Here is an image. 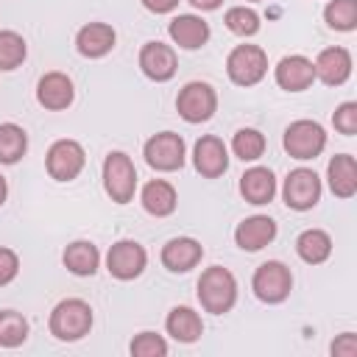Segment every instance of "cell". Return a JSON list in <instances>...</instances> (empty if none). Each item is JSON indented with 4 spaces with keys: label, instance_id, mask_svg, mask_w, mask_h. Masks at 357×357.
<instances>
[{
    "label": "cell",
    "instance_id": "11",
    "mask_svg": "<svg viewBox=\"0 0 357 357\" xmlns=\"http://www.w3.org/2000/svg\"><path fill=\"white\" fill-rule=\"evenodd\" d=\"M145 265H148V251L137 240H117L106 251V271L117 282H131L142 276Z\"/></svg>",
    "mask_w": 357,
    "mask_h": 357
},
{
    "label": "cell",
    "instance_id": "3",
    "mask_svg": "<svg viewBox=\"0 0 357 357\" xmlns=\"http://www.w3.org/2000/svg\"><path fill=\"white\" fill-rule=\"evenodd\" d=\"M103 190L114 204H131L137 192V167L126 151H109L103 159Z\"/></svg>",
    "mask_w": 357,
    "mask_h": 357
},
{
    "label": "cell",
    "instance_id": "34",
    "mask_svg": "<svg viewBox=\"0 0 357 357\" xmlns=\"http://www.w3.org/2000/svg\"><path fill=\"white\" fill-rule=\"evenodd\" d=\"M332 126H335L337 134L354 137V134H357V103H354V100H343V103L332 112Z\"/></svg>",
    "mask_w": 357,
    "mask_h": 357
},
{
    "label": "cell",
    "instance_id": "30",
    "mask_svg": "<svg viewBox=\"0 0 357 357\" xmlns=\"http://www.w3.org/2000/svg\"><path fill=\"white\" fill-rule=\"evenodd\" d=\"M265 134L257 128H237L231 137V153L240 162H257L265 153Z\"/></svg>",
    "mask_w": 357,
    "mask_h": 357
},
{
    "label": "cell",
    "instance_id": "29",
    "mask_svg": "<svg viewBox=\"0 0 357 357\" xmlns=\"http://www.w3.org/2000/svg\"><path fill=\"white\" fill-rule=\"evenodd\" d=\"M25 59H28V45H25L22 33L3 28L0 31V73H11V70L22 67Z\"/></svg>",
    "mask_w": 357,
    "mask_h": 357
},
{
    "label": "cell",
    "instance_id": "22",
    "mask_svg": "<svg viewBox=\"0 0 357 357\" xmlns=\"http://www.w3.org/2000/svg\"><path fill=\"white\" fill-rule=\"evenodd\" d=\"M139 204L148 215L153 218H167L176 212L178 206V192L167 178H151L142 190H139Z\"/></svg>",
    "mask_w": 357,
    "mask_h": 357
},
{
    "label": "cell",
    "instance_id": "39",
    "mask_svg": "<svg viewBox=\"0 0 357 357\" xmlns=\"http://www.w3.org/2000/svg\"><path fill=\"white\" fill-rule=\"evenodd\" d=\"M6 198H8V181H6V176L0 173V206L6 204Z\"/></svg>",
    "mask_w": 357,
    "mask_h": 357
},
{
    "label": "cell",
    "instance_id": "12",
    "mask_svg": "<svg viewBox=\"0 0 357 357\" xmlns=\"http://www.w3.org/2000/svg\"><path fill=\"white\" fill-rule=\"evenodd\" d=\"M192 167L204 178H220L229 170V148L220 137L204 134L192 145Z\"/></svg>",
    "mask_w": 357,
    "mask_h": 357
},
{
    "label": "cell",
    "instance_id": "9",
    "mask_svg": "<svg viewBox=\"0 0 357 357\" xmlns=\"http://www.w3.org/2000/svg\"><path fill=\"white\" fill-rule=\"evenodd\" d=\"M321 192H324L321 176H318L312 167H293V170L284 176L282 198H284L287 209H293V212H307V209H312V206L321 201Z\"/></svg>",
    "mask_w": 357,
    "mask_h": 357
},
{
    "label": "cell",
    "instance_id": "33",
    "mask_svg": "<svg viewBox=\"0 0 357 357\" xmlns=\"http://www.w3.org/2000/svg\"><path fill=\"white\" fill-rule=\"evenodd\" d=\"M128 351H131V357H165L170 349H167V340L159 332L145 329V332H139V335L131 337Z\"/></svg>",
    "mask_w": 357,
    "mask_h": 357
},
{
    "label": "cell",
    "instance_id": "10",
    "mask_svg": "<svg viewBox=\"0 0 357 357\" xmlns=\"http://www.w3.org/2000/svg\"><path fill=\"white\" fill-rule=\"evenodd\" d=\"M86 165V151L78 139H56L45 153V167L53 181H73Z\"/></svg>",
    "mask_w": 357,
    "mask_h": 357
},
{
    "label": "cell",
    "instance_id": "2",
    "mask_svg": "<svg viewBox=\"0 0 357 357\" xmlns=\"http://www.w3.org/2000/svg\"><path fill=\"white\" fill-rule=\"evenodd\" d=\"M92 307L84 301V298H61L53 310H50V318H47V329L56 340L61 343H75L81 337L89 335L92 329Z\"/></svg>",
    "mask_w": 357,
    "mask_h": 357
},
{
    "label": "cell",
    "instance_id": "37",
    "mask_svg": "<svg viewBox=\"0 0 357 357\" xmlns=\"http://www.w3.org/2000/svg\"><path fill=\"white\" fill-rule=\"evenodd\" d=\"M139 3H142V8H148L151 14H170V11L178 8L181 0H139Z\"/></svg>",
    "mask_w": 357,
    "mask_h": 357
},
{
    "label": "cell",
    "instance_id": "20",
    "mask_svg": "<svg viewBox=\"0 0 357 357\" xmlns=\"http://www.w3.org/2000/svg\"><path fill=\"white\" fill-rule=\"evenodd\" d=\"M117 45V31L109 22H86L75 33V50L84 59H103L114 50Z\"/></svg>",
    "mask_w": 357,
    "mask_h": 357
},
{
    "label": "cell",
    "instance_id": "5",
    "mask_svg": "<svg viewBox=\"0 0 357 357\" xmlns=\"http://www.w3.org/2000/svg\"><path fill=\"white\" fill-rule=\"evenodd\" d=\"M176 112L184 123L198 126L215 117L218 112V92L206 81H187L176 95Z\"/></svg>",
    "mask_w": 357,
    "mask_h": 357
},
{
    "label": "cell",
    "instance_id": "13",
    "mask_svg": "<svg viewBox=\"0 0 357 357\" xmlns=\"http://www.w3.org/2000/svg\"><path fill=\"white\" fill-rule=\"evenodd\" d=\"M137 61H139L142 75H145V78H151V81H156V84L170 81V78L176 75V70H178L176 50H173L170 45L159 42V39L145 42V45L139 47V59H137Z\"/></svg>",
    "mask_w": 357,
    "mask_h": 357
},
{
    "label": "cell",
    "instance_id": "14",
    "mask_svg": "<svg viewBox=\"0 0 357 357\" xmlns=\"http://www.w3.org/2000/svg\"><path fill=\"white\" fill-rule=\"evenodd\" d=\"M75 100L73 78L61 70H50L36 81V103L47 112H64Z\"/></svg>",
    "mask_w": 357,
    "mask_h": 357
},
{
    "label": "cell",
    "instance_id": "17",
    "mask_svg": "<svg viewBox=\"0 0 357 357\" xmlns=\"http://www.w3.org/2000/svg\"><path fill=\"white\" fill-rule=\"evenodd\" d=\"M315 81L326 84V86H343L351 75V53L340 45H332V47H324L315 61Z\"/></svg>",
    "mask_w": 357,
    "mask_h": 357
},
{
    "label": "cell",
    "instance_id": "7",
    "mask_svg": "<svg viewBox=\"0 0 357 357\" xmlns=\"http://www.w3.org/2000/svg\"><path fill=\"white\" fill-rule=\"evenodd\" d=\"M282 145L287 151V156L298 159V162H310L315 156L324 153L326 148V131L318 120H293L284 128Z\"/></svg>",
    "mask_w": 357,
    "mask_h": 357
},
{
    "label": "cell",
    "instance_id": "1",
    "mask_svg": "<svg viewBox=\"0 0 357 357\" xmlns=\"http://www.w3.org/2000/svg\"><path fill=\"white\" fill-rule=\"evenodd\" d=\"M195 296L204 312L209 315H226L237 304V279L223 265H209L201 271L195 282Z\"/></svg>",
    "mask_w": 357,
    "mask_h": 357
},
{
    "label": "cell",
    "instance_id": "18",
    "mask_svg": "<svg viewBox=\"0 0 357 357\" xmlns=\"http://www.w3.org/2000/svg\"><path fill=\"white\" fill-rule=\"evenodd\" d=\"M276 220L268 218V215H251V218H243L234 229V243L237 248L254 254V251H262L265 245H271L276 240Z\"/></svg>",
    "mask_w": 357,
    "mask_h": 357
},
{
    "label": "cell",
    "instance_id": "8",
    "mask_svg": "<svg viewBox=\"0 0 357 357\" xmlns=\"http://www.w3.org/2000/svg\"><path fill=\"white\" fill-rule=\"evenodd\" d=\"M251 290L262 304H282L293 290V273L282 259H268L254 271Z\"/></svg>",
    "mask_w": 357,
    "mask_h": 357
},
{
    "label": "cell",
    "instance_id": "32",
    "mask_svg": "<svg viewBox=\"0 0 357 357\" xmlns=\"http://www.w3.org/2000/svg\"><path fill=\"white\" fill-rule=\"evenodd\" d=\"M223 22H226V28H229L234 36H243V39L254 36V33L262 28V20H259V14H257L251 6H231V8L226 11Z\"/></svg>",
    "mask_w": 357,
    "mask_h": 357
},
{
    "label": "cell",
    "instance_id": "6",
    "mask_svg": "<svg viewBox=\"0 0 357 357\" xmlns=\"http://www.w3.org/2000/svg\"><path fill=\"white\" fill-rule=\"evenodd\" d=\"M226 75L234 86H254L268 75V53L259 45H237L226 56Z\"/></svg>",
    "mask_w": 357,
    "mask_h": 357
},
{
    "label": "cell",
    "instance_id": "31",
    "mask_svg": "<svg viewBox=\"0 0 357 357\" xmlns=\"http://www.w3.org/2000/svg\"><path fill=\"white\" fill-rule=\"evenodd\" d=\"M324 22L332 31L351 33L357 28V0H329L324 8Z\"/></svg>",
    "mask_w": 357,
    "mask_h": 357
},
{
    "label": "cell",
    "instance_id": "26",
    "mask_svg": "<svg viewBox=\"0 0 357 357\" xmlns=\"http://www.w3.org/2000/svg\"><path fill=\"white\" fill-rule=\"evenodd\" d=\"M296 254L307 265H321L332 254V237L324 229H304L296 237Z\"/></svg>",
    "mask_w": 357,
    "mask_h": 357
},
{
    "label": "cell",
    "instance_id": "16",
    "mask_svg": "<svg viewBox=\"0 0 357 357\" xmlns=\"http://www.w3.org/2000/svg\"><path fill=\"white\" fill-rule=\"evenodd\" d=\"M167 36L181 50H198L209 42L212 31H209V22L201 14H176L167 22Z\"/></svg>",
    "mask_w": 357,
    "mask_h": 357
},
{
    "label": "cell",
    "instance_id": "4",
    "mask_svg": "<svg viewBox=\"0 0 357 357\" xmlns=\"http://www.w3.org/2000/svg\"><path fill=\"white\" fill-rule=\"evenodd\" d=\"M142 156L148 167H153L156 173H176L187 162V142L176 131H159L145 139Z\"/></svg>",
    "mask_w": 357,
    "mask_h": 357
},
{
    "label": "cell",
    "instance_id": "21",
    "mask_svg": "<svg viewBox=\"0 0 357 357\" xmlns=\"http://www.w3.org/2000/svg\"><path fill=\"white\" fill-rule=\"evenodd\" d=\"M240 195L245 204H254V206H265L273 201L276 195V176L271 167H262V165H254L248 167L243 176H240V184H237Z\"/></svg>",
    "mask_w": 357,
    "mask_h": 357
},
{
    "label": "cell",
    "instance_id": "15",
    "mask_svg": "<svg viewBox=\"0 0 357 357\" xmlns=\"http://www.w3.org/2000/svg\"><path fill=\"white\" fill-rule=\"evenodd\" d=\"M273 81L279 89L284 92H304L315 84V67L312 59L293 53V56H282L279 64L273 67Z\"/></svg>",
    "mask_w": 357,
    "mask_h": 357
},
{
    "label": "cell",
    "instance_id": "36",
    "mask_svg": "<svg viewBox=\"0 0 357 357\" xmlns=\"http://www.w3.org/2000/svg\"><path fill=\"white\" fill-rule=\"evenodd\" d=\"M332 357H357V335L354 332H343L332 340L329 346Z\"/></svg>",
    "mask_w": 357,
    "mask_h": 357
},
{
    "label": "cell",
    "instance_id": "25",
    "mask_svg": "<svg viewBox=\"0 0 357 357\" xmlns=\"http://www.w3.org/2000/svg\"><path fill=\"white\" fill-rule=\"evenodd\" d=\"M61 262L73 276H95L100 268V251L92 240H73L64 248Z\"/></svg>",
    "mask_w": 357,
    "mask_h": 357
},
{
    "label": "cell",
    "instance_id": "23",
    "mask_svg": "<svg viewBox=\"0 0 357 357\" xmlns=\"http://www.w3.org/2000/svg\"><path fill=\"white\" fill-rule=\"evenodd\" d=\"M326 181L335 198H351L357 192V162L351 153H335L326 165Z\"/></svg>",
    "mask_w": 357,
    "mask_h": 357
},
{
    "label": "cell",
    "instance_id": "35",
    "mask_svg": "<svg viewBox=\"0 0 357 357\" xmlns=\"http://www.w3.org/2000/svg\"><path fill=\"white\" fill-rule=\"evenodd\" d=\"M17 273H20V257H17V251L0 245V287L11 284L17 279Z\"/></svg>",
    "mask_w": 357,
    "mask_h": 357
},
{
    "label": "cell",
    "instance_id": "38",
    "mask_svg": "<svg viewBox=\"0 0 357 357\" xmlns=\"http://www.w3.org/2000/svg\"><path fill=\"white\" fill-rule=\"evenodd\" d=\"M192 3V8H198V11H218L220 6H223V0H190Z\"/></svg>",
    "mask_w": 357,
    "mask_h": 357
},
{
    "label": "cell",
    "instance_id": "40",
    "mask_svg": "<svg viewBox=\"0 0 357 357\" xmlns=\"http://www.w3.org/2000/svg\"><path fill=\"white\" fill-rule=\"evenodd\" d=\"M245 3H259V0H245Z\"/></svg>",
    "mask_w": 357,
    "mask_h": 357
},
{
    "label": "cell",
    "instance_id": "27",
    "mask_svg": "<svg viewBox=\"0 0 357 357\" xmlns=\"http://www.w3.org/2000/svg\"><path fill=\"white\" fill-rule=\"evenodd\" d=\"M28 153V134L17 123H0V165H17Z\"/></svg>",
    "mask_w": 357,
    "mask_h": 357
},
{
    "label": "cell",
    "instance_id": "28",
    "mask_svg": "<svg viewBox=\"0 0 357 357\" xmlns=\"http://www.w3.org/2000/svg\"><path fill=\"white\" fill-rule=\"evenodd\" d=\"M28 318L17 310H0V349H17L28 340Z\"/></svg>",
    "mask_w": 357,
    "mask_h": 357
},
{
    "label": "cell",
    "instance_id": "24",
    "mask_svg": "<svg viewBox=\"0 0 357 357\" xmlns=\"http://www.w3.org/2000/svg\"><path fill=\"white\" fill-rule=\"evenodd\" d=\"M165 329H167V335H170L176 343H195V340H201V335H204V321H201V315H198L192 307L178 304V307H173V310L167 312Z\"/></svg>",
    "mask_w": 357,
    "mask_h": 357
},
{
    "label": "cell",
    "instance_id": "19",
    "mask_svg": "<svg viewBox=\"0 0 357 357\" xmlns=\"http://www.w3.org/2000/svg\"><path fill=\"white\" fill-rule=\"evenodd\" d=\"M159 259L170 273H187L204 259V245L195 237H170L162 245Z\"/></svg>",
    "mask_w": 357,
    "mask_h": 357
}]
</instances>
